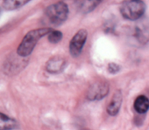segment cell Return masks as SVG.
<instances>
[{"label":"cell","mask_w":149,"mask_h":130,"mask_svg":"<svg viewBox=\"0 0 149 130\" xmlns=\"http://www.w3.org/2000/svg\"><path fill=\"white\" fill-rule=\"evenodd\" d=\"M122 100H123V95L120 90H118L114 93V94L112 95L111 101L109 102L108 106H107V113L111 115V116H115L118 114L120 107H121V104H122Z\"/></svg>","instance_id":"8992f818"},{"label":"cell","mask_w":149,"mask_h":130,"mask_svg":"<svg viewBox=\"0 0 149 130\" xmlns=\"http://www.w3.org/2000/svg\"><path fill=\"white\" fill-rule=\"evenodd\" d=\"M88 37V32L84 29L79 30L69 43V52L73 57H77L81 54Z\"/></svg>","instance_id":"277c9868"},{"label":"cell","mask_w":149,"mask_h":130,"mask_svg":"<svg viewBox=\"0 0 149 130\" xmlns=\"http://www.w3.org/2000/svg\"><path fill=\"white\" fill-rule=\"evenodd\" d=\"M101 2L100 1H79L77 2V8L83 13H87L94 10Z\"/></svg>","instance_id":"30bf717a"},{"label":"cell","mask_w":149,"mask_h":130,"mask_svg":"<svg viewBox=\"0 0 149 130\" xmlns=\"http://www.w3.org/2000/svg\"><path fill=\"white\" fill-rule=\"evenodd\" d=\"M110 86L105 81H97L92 84L89 90L87 97L91 100H99L104 99L109 93Z\"/></svg>","instance_id":"5b68a950"},{"label":"cell","mask_w":149,"mask_h":130,"mask_svg":"<svg viewBox=\"0 0 149 130\" xmlns=\"http://www.w3.org/2000/svg\"><path fill=\"white\" fill-rule=\"evenodd\" d=\"M62 39V32L58 31V30H53L48 35H47V39L50 43L56 44L60 42Z\"/></svg>","instance_id":"7c38bea8"},{"label":"cell","mask_w":149,"mask_h":130,"mask_svg":"<svg viewBox=\"0 0 149 130\" xmlns=\"http://www.w3.org/2000/svg\"><path fill=\"white\" fill-rule=\"evenodd\" d=\"M53 30L49 27L34 29L27 32L23 38L20 45L17 49V53L20 57L29 56L34 49L37 42L46 35H48Z\"/></svg>","instance_id":"6da1fadb"},{"label":"cell","mask_w":149,"mask_h":130,"mask_svg":"<svg viewBox=\"0 0 149 130\" xmlns=\"http://www.w3.org/2000/svg\"><path fill=\"white\" fill-rule=\"evenodd\" d=\"M133 107H134L135 111L138 113H139V114L146 113L149 109V100H148V98L145 95H139L134 100Z\"/></svg>","instance_id":"ba28073f"},{"label":"cell","mask_w":149,"mask_h":130,"mask_svg":"<svg viewBox=\"0 0 149 130\" xmlns=\"http://www.w3.org/2000/svg\"><path fill=\"white\" fill-rule=\"evenodd\" d=\"M84 130H89V129H84Z\"/></svg>","instance_id":"5bb4252c"},{"label":"cell","mask_w":149,"mask_h":130,"mask_svg":"<svg viewBox=\"0 0 149 130\" xmlns=\"http://www.w3.org/2000/svg\"><path fill=\"white\" fill-rule=\"evenodd\" d=\"M66 66V61L64 58L59 56H54L51 58L46 65V69L48 73L57 74L61 72Z\"/></svg>","instance_id":"52a82bcc"},{"label":"cell","mask_w":149,"mask_h":130,"mask_svg":"<svg viewBox=\"0 0 149 130\" xmlns=\"http://www.w3.org/2000/svg\"><path fill=\"white\" fill-rule=\"evenodd\" d=\"M68 7L64 2H57L49 6L45 11V23L51 25H60L68 18Z\"/></svg>","instance_id":"7a4b0ae2"},{"label":"cell","mask_w":149,"mask_h":130,"mask_svg":"<svg viewBox=\"0 0 149 130\" xmlns=\"http://www.w3.org/2000/svg\"><path fill=\"white\" fill-rule=\"evenodd\" d=\"M146 11V5L142 1H125L120 6V12L123 18L128 20H137L140 19Z\"/></svg>","instance_id":"3957f363"},{"label":"cell","mask_w":149,"mask_h":130,"mask_svg":"<svg viewBox=\"0 0 149 130\" xmlns=\"http://www.w3.org/2000/svg\"><path fill=\"white\" fill-rule=\"evenodd\" d=\"M119 70H120V67L116 63H110L108 65V71L112 74H117L118 72H119Z\"/></svg>","instance_id":"4fadbf2b"},{"label":"cell","mask_w":149,"mask_h":130,"mask_svg":"<svg viewBox=\"0 0 149 130\" xmlns=\"http://www.w3.org/2000/svg\"><path fill=\"white\" fill-rule=\"evenodd\" d=\"M18 127L17 121L6 115L5 113H0V130H13Z\"/></svg>","instance_id":"9c48e42d"},{"label":"cell","mask_w":149,"mask_h":130,"mask_svg":"<svg viewBox=\"0 0 149 130\" xmlns=\"http://www.w3.org/2000/svg\"><path fill=\"white\" fill-rule=\"evenodd\" d=\"M29 1H23V0H6L3 2V6L6 10H15L19 8Z\"/></svg>","instance_id":"8fae6325"}]
</instances>
